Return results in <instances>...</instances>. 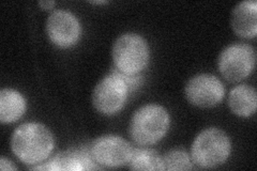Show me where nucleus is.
Wrapping results in <instances>:
<instances>
[{"instance_id": "nucleus-16", "label": "nucleus", "mask_w": 257, "mask_h": 171, "mask_svg": "<svg viewBox=\"0 0 257 171\" xmlns=\"http://www.w3.org/2000/svg\"><path fill=\"white\" fill-rule=\"evenodd\" d=\"M0 169L6 171V170H18V168H16L12 162L7 159L6 157H2L0 158Z\"/></svg>"}, {"instance_id": "nucleus-17", "label": "nucleus", "mask_w": 257, "mask_h": 171, "mask_svg": "<svg viewBox=\"0 0 257 171\" xmlns=\"http://www.w3.org/2000/svg\"><path fill=\"white\" fill-rule=\"evenodd\" d=\"M39 6L45 10H48V9H52V8L55 6V2H40Z\"/></svg>"}, {"instance_id": "nucleus-14", "label": "nucleus", "mask_w": 257, "mask_h": 171, "mask_svg": "<svg viewBox=\"0 0 257 171\" xmlns=\"http://www.w3.org/2000/svg\"><path fill=\"white\" fill-rule=\"evenodd\" d=\"M132 170H165L164 159L150 149L134 150L130 160Z\"/></svg>"}, {"instance_id": "nucleus-18", "label": "nucleus", "mask_w": 257, "mask_h": 171, "mask_svg": "<svg viewBox=\"0 0 257 171\" xmlns=\"http://www.w3.org/2000/svg\"><path fill=\"white\" fill-rule=\"evenodd\" d=\"M91 4H93V5H105V4H107V2H90Z\"/></svg>"}, {"instance_id": "nucleus-7", "label": "nucleus", "mask_w": 257, "mask_h": 171, "mask_svg": "<svg viewBox=\"0 0 257 171\" xmlns=\"http://www.w3.org/2000/svg\"><path fill=\"white\" fill-rule=\"evenodd\" d=\"M133 148L122 137L102 136L91 146V155L98 164L105 167H120L130 162Z\"/></svg>"}, {"instance_id": "nucleus-12", "label": "nucleus", "mask_w": 257, "mask_h": 171, "mask_svg": "<svg viewBox=\"0 0 257 171\" xmlns=\"http://www.w3.org/2000/svg\"><path fill=\"white\" fill-rule=\"evenodd\" d=\"M228 105L231 111L239 117L254 115L257 106V94L255 89L247 85L235 87L229 93Z\"/></svg>"}, {"instance_id": "nucleus-15", "label": "nucleus", "mask_w": 257, "mask_h": 171, "mask_svg": "<svg viewBox=\"0 0 257 171\" xmlns=\"http://www.w3.org/2000/svg\"><path fill=\"white\" fill-rule=\"evenodd\" d=\"M165 170H191L193 162L187 152L173 150L163 157Z\"/></svg>"}, {"instance_id": "nucleus-4", "label": "nucleus", "mask_w": 257, "mask_h": 171, "mask_svg": "<svg viewBox=\"0 0 257 171\" xmlns=\"http://www.w3.org/2000/svg\"><path fill=\"white\" fill-rule=\"evenodd\" d=\"M230 140L215 127L204 129L192 144V159L203 168H213L225 162L230 154Z\"/></svg>"}, {"instance_id": "nucleus-5", "label": "nucleus", "mask_w": 257, "mask_h": 171, "mask_svg": "<svg viewBox=\"0 0 257 171\" xmlns=\"http://www.w3.org/2000/svg\"><path fill=\"white\" fill-rule=\"evenodd\" d=\"M127 89L128 86L121 74L112 72L95 86L92 93L93 106L103 115H115L124 106Z\"/></svg>"}, {"instance_id": "nucleus-10", "label": "nucleus", "mask_w": 257, "mask_h": 171, "mask_svg": "<svg viewBox=\"0 0 257 171\" xmlns=\"http://www.w3.org/2000/svg\"><path fill=\"white\" fill-rule=\"evenodd\" d=\"M231 27L239 37L252 39L257 35V3L246 0L239 3L231 13Z\"/></svg>"}, {"instance_id": "nucleus-13", "label": "nucleus", "mask_w": 257, "mask_h": 171, "mask_svg": "<svg viewBox=\"0 0 257 171\" xmlns=\"http://www.w3.org/2000/svg\"><path fill=\"white\" fill-rule=\"evenodd\" d=\"M26 110V102L23 95L13 89H3L0 92V121L13 123Z\"/></svg>"}, {"instance_id": "nucleus-2", "label": "nucleus", "mask_w": 257, "mask_h": 171, "mask_svg": "<svg viewBox=\"0 0 257 171\" xmlns=\"http://www.w3.org/2000/svg\"><path fill=\"white\" fill-rule=\"evenodd\" d=\"M170 127V116L163 106L149 104L135 111L130 135L139 144H154L162 139Z\"/></svg>"}, {"instance_id": "nucleus-3", "label": "nucleus", "mask_w": 257, "mask_h": 171, "mask_svg": "<svg viewBox=\"0 0 257 171\" xmlns=\"http://www.w3.org/2000/svg\"><path fill=\"white\" fill-rule=\"evenodd\" d=\"M112 60L123 75H138L147 67L149 47L146 40L136 34L120 36L112 46Z\"/></svg>"}, {"instance_id": "nucleus-1", "label": "nucleus", "mask_w": 257, "mask_h": 171, "mask_svg": "<svg viewBox=\"0 0 257 171\" xmlns=\"http://www.w3.org/2000/svg\"><path fill=\"white\" fill-rule=\"evenodd\" d=\"M54 136L41 123H25L15 129L11 138V148L19 159L27 165L45 160L54 149Z\"/></svg>"}, {"instance_id": "nucleus-9", "label": "nucleus", "mask_w": 257, "mask_h": 171, "mask_svg": "<svg viewBox=\"0 0 257 171\" xmlns=\"http://www.w3.org/2000/svg\"><path fill=\"white\" fill-rule=\"evenodd\" d=\"M46 30L52 43L62 48L77 43L82 32L80 24L75 15L64 10L55 11L48 16Z\"/></svg>"}, {"instance_id": "nucleus-8", "label": "nucleus", "mask_w": 257, "mask_h": 171, "mask_svg": "<svg viewBox=\"0 0 257 171\" xmlns=\"http://www.w3.org/2000/svg\"><path fill=\"white\" fill-rule=\"evenodd\" d=\"M225 88L221 80L210 74H199L191 78L186 86L187 100L200 108L218 105L224 97Z\"/></svg>"}, {"instance_id": "nucleus-11", "label": "nucleus", "mask_w": 257, "mask_h": 171, "mask_svg": "<svg viewBox=\"0 0 257 171\" xmlns=\"http://www.w3.org/2000/svg\"><path fill=\"white\" fill-rule=\"evenodd\" d=\"M31 170H91L98 169L89 155L84 151H68L54 156L44 166L32 167Z\"/></svg>"}, {"instance_id": "nucleus-6", "label": "nucleus", "mask_w": 257, "mask_h": 171, "mask_svg": "<svg viewBox=\"0 0 257 171\" xmlns=\"http://www.w3.org/2000/svg\"><path fill=\"white\" fill-rule=\"evenodd\" d=\"M256 55L254 48L243 43L227 46L219 57V70L225 79L231 83L246 78L255 67Z\"/></svg>"}]
</instances>
